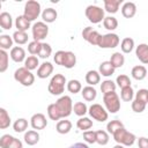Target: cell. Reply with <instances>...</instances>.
Listing matches in <instances>:
<instances>
[{
	"label": "cell",
	"instance_id": "obj_28",
	"mask_svg": "<svg viewBox=\"0 0 148 148\" xmlns=\"http://www.w3.org/2000/svg\"><path fill=\"white\" fill-rule=\"evenodd\" d=\"M15 27L17 28L18 31H25L30 28V21H28L23 15H18L15 18Z\"/></svg>",
	"mask_w": 148,
	"mask_h": 148
},
{
	"label": "cell",
	"instance_id": "obj_16",
	"mask_svg": "<svg viewBox=\"0 0 148 148\" xmlns=\"http://www.w3.org/2000/svg\"><path fill=\"white\" fill-rule=\"evenodd\" d=\"M135 56L142 64L148 65V45L145 43L139 44L135 49Z\"/></svg>",
	"mask_w": 148,
	"mask_h": 148
},
{
	"label": "cell",
	"instance_id": "obj_4",
	"mask_svg": "<svg viewBox=\"0 0 148 148\" xmlns=\"http://www.w3.org/2000/svg\"><path fill=\"white\" fill-rule=\"evenodd\" d=\"M113 139L118 145H123L125 147H130L132 145H134L136 138L133 133L128 132L125 127L119 128L114 134H113Z\"/></svg>",
	"mask_w": 148,
	"mask_h": 148
},
{
	"label": "cell",
	"instance_id": "obj_13",
	"mask_svg": "<svg viewBox=\"0 0 148 148\" xmlns=\"http://www.w3.org/2000/svg\"><path fill=\"white\" fill-rule=\"evenodd\" d=\"M101 34L96 30H94L91 27H86L82 30V37L84 40H87L89 44L91 45H98L99 38H101Z\"/></svg>",
	"mask_w": 148,
	"mask_h": 148
},
{
	"label": "cell",
	"instance_id": "obj_6",
	"mask_svg": "<svg viewBox=\"0 0 148 148\" xmlns=\"http://www.w3.org/2000/svg\"><path fill=\"white\" fill-rule=\"evenodd\" d=\"M86 17L88 18L89 22H91L92 24H97L101 23L105 16H104V9H102L101 7L96 6V5H90L86 8Z\"/></svg>",
	"mask_w": 148,
	"mask_h": 148
},
{
	"label": "cell",
	"instance_id": "obj_25",
	"mask_svg": "<svg viewBox=\"0 0 148 148\" xmlns=\"http://www.w3.org/2000/svg\"><path fill=\"white\" fill-rule=\"evenodd\" d=\"M99 81H101V74H99V72L94 71V69L87 72V74H86V82L89 86L92 87V86L99 83Z\"/></svg>",
	"mask_w": 148,
	"mask_h": 148
},
{
	"label": "cell",
	"instance_id": "obj_30",
	"mask_svg": "<svg viewBox=\"0 0 148 148\" xmlns=\"http://www.w3.org/2000/svg\"><path fill=\"white\" fill-rule=\"evenodd\" d=\"M10 126V117L6 109L0 108V128L5 130Z\"/></svg>",
	"mask_w": 148,
	"mask_h": 148
},
{
	"label": "cell",
	"instance_id": "obj_44",
	"mask_svg": "<svg viewBox=\"0 0 148 148\" xmlns=\"http://www.w3.org/2000/svg\"><path fill=\"white\" fill-rule=\"evenodd\" d=\"M96 142L101 146H105L109 142V133L106 131H96Z\"/></svg>",
	"mask_w": 148,
	"mask_h": 148
},
{
	"label": "cell",
	"instance_id": "obj_10",
	"mask_svg": "<svg viewBox=\"0 0 148 148\" xmlns=\"http://www.w3.org/2000/svg\"><path fill=\"white\" fill-rule=\"evenodd\" d=\"M31 31H32L34 40L40 42L44 38H46V36L49 35V27L45 22H36L31 27Z\"/></svg>",
	"mask_w": 148,
	"mask_h": 148
},
{
	"label": "cell",
	"instance_id": "obj_45",
	"mask_svg": "<svg viewBox=\"0 0 148 148\" xmlns=\"http://www.w3.org/2000/svg\"><path fill=\"white\" fill-rule=\"evenodd\" d=\"M120 97L125 102H131L134 97V90L132 87H125L120 91Z\"/></svg>",
	"mask_w": 148,
	"mask_h": 148
},
{
	"label": "cell",
	"instance_id": "obj_7",
	"mask_svg": "<svg viewBox=\"0 0 148 148\" xmlns=\"http://www.w3.org/2000/svg\"><path fill=\"white\" fill-rule=\"evenodd\" d=\"M40 15V3L35 0H29L24 5V13L23 16L28 21H35Z\"/></svg>",
	"mask_w": 148,
	"mask_h": 148
},
{
	"label": "cell",
	"instance_id": "obj_49",
	"mask_svg": "<svg viewBox=\"0 0 148 148\" xmlns=\"http://www.w3.org/2000/svg\"><path fill=\"white\" fill-rule=\"evenodd\" d=\"M146 103H143V102H140V101H138V99H134L133 102H132V110L134 111V112H136V113H141V112H143L145 111V109H146Z\"/></svg>",
	"mask_w": 148,
	"mask_h": 148
},
{
	"label": "cell",
	"instance_id": "obj_18",
	"mask_svg": "<svg viewBox=\"0 0 148 148\" xmlns=\"http://www.w3.org/2000/svg\"><path fill=\"white\" fill-rule=\"evenodd\" d=\"M135 13H136V6H135L134 2L127 1V2H125L123 5V7H121V14H123L124 17L131 18V17H133L135 15Z\"/></svg>",
	"mask_w": 148,
	"mask_h": 148
},
{
	"label": "cell",
	"instance_id": "obj_19",
	"mask_svg": "<svg viewBox=\"0 0 148 148\" xmlns=\"http://www.w3.org/2000/svg\"><path fill=\"white\" fill-rule=\"evenodd\" d=\"M123 0H104V9L110 14H116Z\"/></svg>",
	"mask_w": 148,
	"mask_h": 148
},
{
	"label": "cell",
	"instance_id": "obj_41",
	"mask_svg": "<svg viewBox=\"0 0 148 148\" xmlns=\"http://www.w3.org/2000/svg\"><path fill=\"white\" fill-rule=\"evenodd\" d=\"M38 65H39V61H38V58L36 56H29L24 61V67L29 71L36 69L38 67Z\"/></svg>",
	"mask_w": 148,
	"mask_h": 148
},
{
	"label": "cell",
	"instance_id": "obj_38",
	"mask_svg": "<svg viewBox=\"0 0 148 148\" xmlns=\"http://www.w3.org/2000/svg\"><path fill=\"white\" fill-rule=\"evenodd\" d=\"M28 34L25 32V31H18V30H16L14 34H13V39H14V42L16 43V44H18V45H23V44H25L27 42H28Z\"/></svg>",
	"mask_w": 148,
	"mask_h": 148
},
{
	"label": "cell",
	"instance_id": "obj_42",
	"mask_svg": "<svg viewBox=\"0 0 148 148\" xmlns=\"http://www.w3.org/2000/svg\"><path fill=\"white\" fill-rule=\"evenodd\" d=\"M116 83L112 81V80H105L102 82L101 84V91L103 92V95L108 94V92H112L116 90Z\"/></svg>",
	"mask_w": 148,
	"mask_h": 148
},
{
	"label": "cell",
	"instance_id": "obj_17",
	"mask_svg": "<svg viewBox=\"0 0 148 148\" xmlns=\"http://www.w3.org/2000/svg\"><path fill=\"white\" fill-rule=\"evenodd\" d=\"M10 58L13 59V61L15 62H22L25 61V51L23 47L21 46H14L10 50Z\"/></svg>",
	"mask_w": 148,
	"mask_h": 148
},
{
	"label": "cell",
	"instance_id": "obj_53",
	"mask_svg": "<svg viewBox=\"0 0 148 148\" xmlns=\"http://www.w3.org/2000/svg\"><path fill=\"white\" fill-rule=\"evenodd\" d=\"M68 148H89V147H88V145H86L83 142H76V143L72 145L71 147H68Z\"/></svg>",
	"mask_w": 148,
	"mask_h": 148
},
{
	"label": "cell",
	"instance_id": "obj_43",
	"mask_svg": "<svg viewBox=\"0 0 148 148\" xmlns=\"http://www.w3.org/2000/svg\"><path fill=\"white\" fill-rule=\"evenodd\" d=\"M8 61L9 57L6 50H0V73L6 72V69L8 68Z\"/></svg>",
	"mask_w": 148,
	"mask_h": 148
},
{
	"label": "cell",
	"instance_id": "obj_9",
	"mask_svg": "<svg viewBox=\"0 0 148 148\" xmlns=\"http://www.w3.org/2000/svg\"><path fill=\"white\" fill-rule=\"evenodd\" d=\"M119 43H120L119 36L117 34L109 32V34L101 36L97 46H99L101 49H113V47H117L119 45Z\"/></svg>",
	"mask_w": 148,
	"mask_h": 148
},
{
	"label": "cell",
	"instance_id": "obj_15",
	"mask_svg": "<svg viewBox=\"0 0 148 148\" xmlns=\"http://www.w3.org/2000/svg\"><path fill=\"white\" fill-rule=\"evenodd\" d=\"M53 72V65L49 61H44L42 65H39L37 69V76L39 79H46L49 77Z\"/></svg>",
	"mask_w": 148,
	"mask_h": 148
},
{
	"label": "cell",
	"instance_id": "obj_32",
	"mask_svg": "<svg viewBox=\"0 0 148 148\" xmlns=\"http://www.w3.org/2000/svg\"><path fill=\"white\" fill-rule=\"evenodd\" d=\"M76 126L79 130L86 132V131H89L91 127H92V120H90L88 117H81L77 121H76Z\"/></svg>",
	"mask_w": 148,
	"mask_h": 148
},
{
	"label": "cell",
	"instance_id": "obj_50",
	"mask_svg": "<svg viewBox=\"0 0 148 148\" xmlns=\"http://www.w3.org/2000/svg\"><path fill=\"white\" fill-rule=\"evenodd\" d=\"M135 99L147 104L148 103V89H139V91L135 94Z\"/></svg>",
	"mask_w": 148,
	"mask_h": 148
},
{
	"label": "cell",
	"instance_id": "obj_47",
	"mask_svg": "<svg viewBox=\"0 0 148 148\" xmlns=\"http://www.w3.org/2000/svg\"><path fill=\"white\" fill-rule=\"evenodd\" d=\"M40 47H42V42H36V40H32L28 44V52L31 54V56H38L39 51H40Z\"/></svg>",
	"mask_w": 148,
	"mask_h": 148
},
{
	"label": "cell",
	"instance_id": "obj_23",
	"mask_svg": "<svg viewBox=\"0 0 148 148\" xmlns=\"http://www.w3.org/2000/svg\"><path fill=\"white\" fill-rule=\"evenodd\" d=\"M23 139H24V142L28 146H34V145H36L39 141V134H38L37 131L30 130V131L24 133V138Z\"/></svg>",
	"mask_w": 148,
	"mask_h": 148
},
{
	"label": "cell",
	"instance_id": "obj_22",
	"mask_svg": "<svg viewBox=\"0 0 148 148\" xmlns=\"http://www.w3.org/2000/svg\"><path fill=\"white\" fill-rule=\"evenodd\" d=\"M81 95H82V97H83L84 101H87V102H92V101L96 98V96H97V91H96V89H95L94 87L87 86V87L82 88Z\"/></svg>",
	"mask_w": 148,
	"mask_h": 148
},
{
	"label": "cell",
	"instance_id": "obj_1",
	"mask_svg": "<svg viewBox=\"0 0 148 148\" xmlns=\"http://www.w3.org/2000/svg\"><path fill=\"white\" fill-rule=\"evenodd\" d=\"M53 60L57 65L64 66L65 68H73L76 65V56L72 51H57Z\"/></svg>",
	"mask_w": 148,
	"mask_h": 148
},
{
	"label": "cell",
	"instance_id": "obj_11",
	"mask_svg": "<svg viewBox=\"0 0 148 148\" xmlns=\"http://www.w3.org/2000/svg\"><path fill=\"white\" fill-rule=\"evenodd\" d=\"M88 112H89V114H90V117L92 119H95V120H97L99 123H103V121L108 120V117H109L108 111L101 104H97V103L92 104L88 109Z\"/></svg>",
	"mask_w": 148,
	"mask_h": 148
},
{
	"label": "cell",
	"instance_id": "obj_26",
	"mask_svg": "<svg viewBox=\"0 0 148 148\" xmlns=\"http://www.w3.org/2000/svg\"><path fill=\"white\" fill-rule=\"evenodd\" d=\"M0 25L5 30H9L13 27V18L12 15L7 12H2L0 14Z\"/></svg>",
	"mask_w": 148,
	"mask_h": 148
},
{
	"label": "cell",
	"instance_id": "obj_5",
	"mask_svg": "<svg viewBox=\"0 0 148 148\" xmlns=\"http://www.w3.org/2000/svg\"><path fill=\"white\" fill-rule=\"evenodd\" d=\"M103 102L106 111H109L110 113H117L120 110V98L116 91L103 95Z\"/></svg>",
	"mask_w": 148,
	"mask_h": 148
},
{
	"label": "cell",
	"instance_id": "obj_14",
	"mask_svg": "<svg viewBox=\"0 0 148 148\" xmlns=\"http://www.w3.org/2000/svg\"><path fill=\"white\" fill-rule=\"evenodd\" d=\"M30 125L34 130H44L47 126L46 117L43 113H35L30 118Z\"/></svg>",
	"mask_w": 148,
	"mask_h": 148
},
{
	"label": "cell",
	"instance_id": "obj_46",
	"mask_svg": "<svg viewBox=\"0 0 148 148\" xmlns=\"http://www.w3.org/2000/svg\"><path fill=\"white\" fill-rule=\"evenodd\" d=\"M116 83H117V86H118L120 89H123V88H125V87H131V80H130V77H128L127 75H125V74L118 75V76H117V80H116Z\"/></svg>",
	"mask_w": 148,
	"mask_h": 148
},
{
	"label": "cell",
	"instance_id": "obj_31",
	"mask_svg": "<svg viewBox=\"0 0 148 148\" xmlns=\"http://www.w3.org/2000/svg\"><path fill=\"white\" fill-rule=\"evenodd\" d=\"M120 49L124 53H131L134 49V39L131 37H126L120 43Z\"/></svg>",
	"mask_w": 148,
	"mask_h": 148
},
{
	"label": "cell",
	"instance_id": "obj_34",
	"mask_svg": "<svg viewBox=\"0 0 148 148\" xmlns=\"http://www.w3.org/2000/svg\"><path fill=\"white\" fill-rule=\"evenodd\" d=\"M67 90L72 94H76V92H80L82 90V84L79 80H75V79H72L67 82V86H66Z\"/></svg>",
	"mask_w": 148,
	"mask_h": 148
},
{
	"label": "cell",
	"instance_id": "obj_51",
	"mask_svg": "<svg viewBox=\"0 0 148 148\" xmlns=\"http://www.w3.org/2000/svg\"><path fill=\"white\" fill-rule=\"evenodd\" d=\"M83 139L88 143H95L96 142V131H86V132H83Z\"/></svg>",
	"mask_w": 148,
	"mask_h": 148
},
{
	"label": "cell",
	"instance_id": "obj_2",
	"mask_svg": "<svg viewBox=\"0 0 148 148\" xmlns=\"http://www.w3.org/2000/svg\"><path fill=\"white\" fill-rule=\"evenodd\" d=\"M66 77L62 74H54L52 79L50 80V83L47 86V90L53 96H59L65 91L66 84Z\"/></svg>",
	"mask_w": 148,
	"mask_h": 148
},
{
	"label": "cell",
	"instance_id": "obj_39",
	"mask_svg": "<svg viewBox=\"0 0 148 148\" xmlns=\"http://www.w3.org/2000/svg\"><path fill=\"white\" fill-rule=\"evenodd\" d=\"M13 128L16 133H22L28 128V120L25 118H18L13 124Z\"/></svg>",
	"mask_w": 148,
	"mask_h": 148
},
{
	"label": "cell",
	"instance_id": "obj_24",
	"mask_svg": "<svg viewBox=\"0 0 148 148\" xmlns=\"http://www.w3.org/2000/svg\"><path fill=\"white\" fill-rule=\"evenodd\" d=\"M131 74H132V77H133V79H135V80H138V81H141V80H143V79L146 77V75H147V69H146L145 66L138 65V66H134V67L132 68Z\"/></svg>",
	"mask_w": 148,
	"mask_h": 148
},
{
	"label": "cell",
	"instance_id": "obj_33",
	"mask_svg": "<svg viewBox=\"0 0 148 148\" xmlns=\"http://www.w3.org/2000/svg\"><path fill=\"white\" fill-rule=\"evenodd\" d=\"M14 39L9 35H1L0 36V47L1 50H12L13 49Z\"/></svg>",
	"mask_w": 148,
	"mask_h": 148
},
{
	"label": "cell",
	"instance_id": "obj_48",
	"mask_svg": "<svg viewBox=\"0 0 148 148\" xmlns=\"http://www.w3.org/2000/svg\"><path fill=\"white\" fill-rule=\"evenodd\" d=\"M52 53V47L50 44L47 43H42V47H40V51L38 53V57L42 58V59H46L51 56Z\"/></svg>",
	"mask_w": 148,
	"mask_h": 148
},
{
	"label": "cell",
	"instance_id": "obj_40",
	"mask_svg": "<svg viewBox=\"0 0 148 148\" xmlns=\"http://www.w3.org/2000/svg\"><path fill=\"white\" fill-rule=\"evenodd\" d=\"M73 111L79 117H84V114L88 112V106L83 102H76L73 105Z\"/></svg>",
	"mask_w": 148,
	"mask_h": 148
},
{
	"label": "cell",
	"instance_id": "obj_20",
	"mask_svg": "<svg viewBox=\"0 0 148 148\" xmlns=\"http://www.w3.org/2000/svg\"><path fill=\"white\" fill-rule=\"evenodd\" d=\"M57 17H58V13L53 8H46L42 12V18L43 22L45 23H52L57 20Z\"/></svg>",
	"mask_w": 148,
	"mask_h": 148
},
{
	"label": "cell",
	"instance_id": "obj_12",
	"mask_svg": "<svg viewBox=\"0 0 148 148\" xmlns=\"http://www.w3.org/2000/svg\"><path fill=\"white\" fill-rule=\"evenodd\" d=\"M0 147L1 148H23L22 141L10 134H3L0 138Z\"/></svg>",
	"mask_w": 148,
	"mask_h": 148
},
{
	"label": "cell",
	"instance_id": "obj_8",
	"mask_svg": "<svg viewBox=\"0 0 148 148\" xmlns=\"http://www.w3.org/2000/svg\"><path fill=\"white\" fill-rule=\"evenodd\" d=\"M56 105L61 114V118H66L68 116H71L72 111H73V102H72V98L67 95L65 96H61L60 98H58V101L56 102Z\"/></svg>",
	"mask_w": 148,
	"mask_h": 148
},
{
	"label": "cell",
	"instance_id": "obj_27",
	"mask_svg": "<svg viewBox=\"0 0 148 148\" xmlns=\"http://www.w3.org/2000/svg\"><path fill=\"white\" fill-rule=\"evenodd\" d=\"M56 130L59 134H67L71 132L72 130V123L67 119H62V120H59L57 123V126H56Z\"/></svg>",
	"mask_w": 148,
	"mask_h": 148
},
{
	"label": "cell",
	"instance_id": "obj_54",
	"mask_svg": "<svg viewBox=\"0 0 148 148\" xmlns=\"http://www.w3.org/2000/svg\"><path fill=\"white\" fill-rule=\"evenodd\" d=\"M113 148H125V146H123V145H118V143H117Z\"/></svg>",
	"mask_w": 148,
	"mask_h": 148
},
{
	"label": "cell",
	"instance_id": "obj_35",
	"mask_svg": "<svg viewBox=\"0 0 148 148\" xmlns=\"http://www.w3.org/2000/svg\"><path fill=\"white\" fill-rule=\"evenodd\" d=\"M47 116H49V118L51 120H54V121L61 119V114H60V112H59L56 103H52V104H50L47 106Z\"/></svg>",
	"mask_w": 148,
	"mask_h": 148
},
{
	"label": "cell",
	"instance_id": "obj_36",
	"mask_svg": "<svg viewBox=\"0 0 148 148\" xmlns=\"http://www.w3.org/2000/svg\"><path fill=\"white\" fill-rule=\"evenodd\" d=\"M124 127V124L118 120V119H114V120H110L108 124H106V130H108V133L110 134H114L119 128H123Z\"/></svg>",
	"mask_w": 148,
	"mask_h": 148
},
{
	"label": "cell",
	"instance_id": "obj_29",
	"mask_svg": "<svg viewBox=\"0 0 148 148\" xmlns=\"http://www.w3.org/2000/svg\"><path fill=\"white\" fill-rule=\"evenodd\" d=\"M109 61L111 62V65H112L114 68H120V67L124 65V62H125V57H124L123 53H120V52H114V53L111 56V58H110Z\"/></svg>",
	"mask_w": 148,
	"mask_h": 148
},
{
	"label": "cell",
	"instance_id": "obj_52",
	"mask_svg": "<svg viewBox=\"0 0 148 148\" xmlns=\"http://www.w3.org/2000/svg\"><path fill=\"white\" fill-rule=\"evenodd\" d=\"M138 147L139 148H148V138L141 136L138 139Z\"/></svg>",
	"mask_w": 148,
	"mask_h": 148
},
{
	"label": "cell",
	"instance_id": "obj_37",
	"mask_svg": "<svg viewBox=\"0 0 148 148\" xmlns=\"http://www.w3.org/2000/svg\"><path fill=\"white\" fill-rule=\"evenodd\" d=\"M103 25H104L105 29H108L110 31H113V30H116L118 28V21L113 16H106L103 20Z\"/></svg>",
	"mask_w": 148,
	"mask_h": 148
},
{
	"label": "cell",
	"instance_id": "obj_21",
	"mask_svg": "<svg viewBox=\"0 0 148 148\" xmlns=\"http://www.w3.org/2000/svg\"><path fill=\"white\" fill-rule=\"evenodd\" d=\"M114 71H116V68L111 65L110 61H103V62H101V65H99V67H98L99 74H102V75L105 76V77L111 76L112 74H114Z\"/></svg>",
	"mask_w": 148,
	"mask_h": 148
},
{
	"label": "cell",
	"instance_id": "obj_3",
	"mask_svg": "<svg viewBox=\"0 0 148 148\" xmlns=\"http://www.w3.org/2000/svg\"><path fill=\"white\" fill-rule=\"evenodd\" d=\"M14 79L24 87H30L35 82V75L31 73V71L27 69L25 67L17 68L14 72Z\"/></svg>",
	"mask_w": 148,
	"mask_h": 148
}]
</instances>
